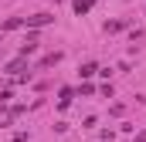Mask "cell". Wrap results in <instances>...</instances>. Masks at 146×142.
<instances>
[{"instance_id":"cell-1","label":"cell","mask_w":146,"mask_h":142,"mask_svg":"<svg viewBox=\"0 0 146 142\" xmlns=\"http://www.w3.org/2000/svg\"><path fill=\"white\" fill-rule=\"evenodd\" d=\"M24 20H27V27H44V24H51L54 17H51V14H31V17H24Z\"/></svg>"},{"instance_id":"cell-2","label":"cell","mask_w":146,"mask_h":142,"mask_svg":"<svg viewBox=\"0 0 146 142\" xmlns=\"http://www.w3.org/2000/svg\"><path fill=\"white\" fill-rule=\"evenodd\" d=\"M24 24H27L24 17H10V20H3V24H0V34H3V31H17V27H24Z\"/></svg>"},{"instance_id":"cell-3","label":"cell","mask_w":146,"mask_h":142,"mask_svg":"<svg viewBox=\"0 0 146 142\" xmlns=\"http://www.w3.org/2000/svg\"><path fill=\"white\" fill-rule=\"evenodd\" d=\"M72 7H75V14L82 17V14H88V10L95 7V0H72Z\"/></svg>"},{"instance_id":"cell-4","label":"cell","mask_w":146,"mask_h":142,"mask_svg":"<svg viewBox=\"0 0 146 142\" xmlns=\"http://www.w3.org/2000/svg\"><path fill=\"white\" fill-rule=\"evenodd\" d=\"M24 61H27V58H14V61L7 64V74H17V71H24Z\"/></svg>"},{"instance_id":"cell-5","label":"cell","mask_w":146,"mask_h":142,"mask_svg":"<svg viewBox=\"0 0 146 142\" xmlns=\"http://www.w3.org/2000/svg\"><path fill=\"white\" fill-rule=\"evenodd\" d=\"M78 74H82V78H92V74H99V64H92V61H88V64H82V68H78Z\"/></svg>"},{"instance_id":"cell-6","label":"cell","mask_w":146,"mask_h":142,"mask_svg":"<svg viewBox=\"0 0 146 142\" xmlns=\"http://www.w3.org/2000/svg\"><path fill=\"white\" fill-rule=\"evenodd\" d=\"M58 61H61V54L54 51V54H48V58H41V68H48V64H58Z\"/></svg>"},{"instance_id":"cell-7","label":"cell","mask_w":146,"mask_h":142,"mask_svg":"<svg viewBox=\"0 0 146 142\" xmlns=\"http://www.w3.org/2000/svg\"><path fill=\"white\" fill-rule=\"evenodd\" d=\"M106 31H109V34H115V31H122V20H112V24H106Z\"/></svg>"},{"instance_id":"cell-8","label":"cell","mask_w":146,"mask_h":142,"mask_svg":"<svg viewBox=\"0 0 146 142\" xmlns=\"http://www.w3.org/2000/svg\"><path fill=\"white\" fill-rule=\"evenodd\" d=\"M136 142H146V129H143V132H139V135H136Z\"/></svg>"}]
</instances>
